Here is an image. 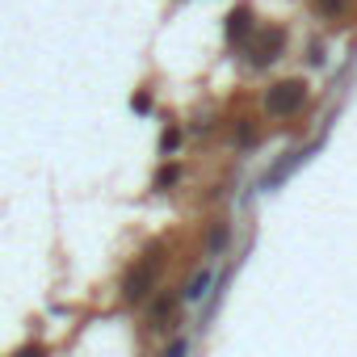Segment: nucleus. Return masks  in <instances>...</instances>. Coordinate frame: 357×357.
Instances as JSON below:
<instances>
[{
    "label": "nucleus",
    "instance_id": "obj_1",
    "mask_svg": "<svg viewBox=\"0 0 357 357\" xmlns=\"http://www.w3.org/2000/svg\"><path fill=\"white\" fill-rule=\"evenodd\" d=\"M155 278H160V248H151V252H147V257L126 273V286H122V290H126V298H130V303H143V298L151 294Z\"/></svg>",
    "mask_w": 357,
    "mask_h": 357
},
{
    "label": "nucleus",
    "instance_id": "obj_3",
    "mask_svg": "<svg viewBox=\"0 0 357 357\" xmlns=\"http://www.w3.org/2000/svg\"><path fill=\"white\" fill-rule=\"evenodd\" d=\"M282 43H286V34H282L278 26H273V30H265V34L252 43V59H257V63H273V59H278V51H282Z\"/></svg>",
    "mask_w": 357,
    "mask_h": 357
},
{
    "label": "nucleus",
    "instance_id": "obj_2",
    "mask_svg": "<svg viewBox=\"0 0 357 357\" xmlns=\"http://www.w3.org/2000/svg\"><path fill=\"white\" fill-rule=\"evenodd\" d=\"M303 101H307V84H303V80H282V84H273V89H269V97H265L269 114H278V118L298 114V109H303Z\"/></svg>",
    "mask_w": 357,
    "mask_h": 357
},
{
    "label": "nucleus",
    "instance_id": "obj_6",
    "mask_svg": "<svg viewBox=\"0 0 357 357\" xmlns=\"http://www.w3.org/2000/svg\"><path fill=\"white\" fill-rule=\"evenodd\" d=\"M206 286H211V269H202V273H198V278L190 282V290H185V298H194V303H198V298L206 294Z\"/></svg>",
    "mask_w": 357,
    "mask_h": 357
},
{
    "label": "nucleus",
    "instance_id": "obj_4",
    "mask_svg": "<svg viewBox=\"0 0 357 357\" xmlns=\"http://www.w3.org/2000/svg\"><path fill=\"white\" fill-rule=\"evenodd\" d=\"M248 34H252V13H248V9H236V13L227 17V38H231V43H244Z\"/></svg>",
    "mask_w": 357,
    "mask_h": 357
},
{
    "label": "nucleus",
    "instance_id": "obj_7",
    "mask_svg": "<svg viewBox=\"0 0 357 357\" xmlns=\"http://www.w3.org/2000/svg\"><path fill=\"white\" fill-rule=\"evenodd\" d=\"M319 9L332 17V13H340V9H344V0H319Z\"/></svg>",
    "mask_w": 357,
    "mask_h": 357
},
{
    "label": "nucleus",
    "instance_id": "obj_5",
    "mask_svg": "<svg viewBox=\"0 0 357 357\" xmlns=\"http://www.w3.org/2000/svg\"><path fill=\"white\" fill-rule=\"evenodd\" d=\"M172 311H176V298H168V294H164V298H160V303H155V307H151V324H155V328H160V324H164V319H168V315H172Z\"/></svg>",
    "mask_w": 357,
    "mask_h": 357
}]
</instances>
